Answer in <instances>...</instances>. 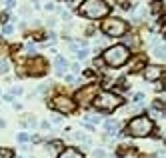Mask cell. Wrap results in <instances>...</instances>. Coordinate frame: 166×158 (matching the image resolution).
<instances>
[{
  "label": "cell",
  "mask_w": 166,
  "mask_h": 158,
  "mask_svg": "<svg viewBox=\"0 0 166 158\" xmlns=\"http://www.w3.org/2000/svg\"><path fill=\"white\" fill-rule=\"evenodd\" d=\"M130 58V50L128 46H124V44H114V46H108L102 54V62L108 64L112 68H120L122 64L128 62Z\"/></svg>",
  "instance_id": "1"
},
{
  "label": "cell",
  "mask_w": 166,
  "mask_h": 158,
  "mask_svg": "<svg viewBox=\"0 0 166 158\" xmlns=\"http://www.w3.org/2000/svg\"><path fill=\"white\" fill-rule=\"evenodd\" d=\"M152 128H154L152 118H148L146 114H140V116H134V118L128 122V126H126V134L134 136V138H142V136L150 134Z\"/></svg>",
  "instance_id": "2"
},
{
  "label": "cell",
  "mask_w": 166,
  "mask_h": 158,
  "mask_svg": "<svg viewBox=\"0 0 166 158\" xmlns=\"http://www.w3.org/2000/svg\"><path fill=\"white\" fill-rule=\"evenodd\" d=\"M108 12H110V6L104 0H84V2H80V14L90 20L104 18Z\"/></svg>",
  "instance_id": "3"
},
{
  "label": "cell",
  "mask_w": 166,
  "mask_h": 158,
  "mask_svg": "<svg viewBox=\"0 0 166 158\" xmlns=\"http://www.w3.org/2000/svg\"><path fill=\"white\" fill-rule=\"evenodd\" d=\"M92 102H94L96 110H100V112H112L114 108H118V106L122 104V98H120L118 94H114V92H98Z\"/></svg>",
  "instance_id": "4"
},
{
  "label": "cell",
  "mask_w": 166,
  "mask_h": 158,
  "mask_svg": "<svg viewBox=\"0 0 166 158\" xmlns=\"http://www.w3.org/2000/svg\"><path fill=\"white\" fill-rule=\"evenodd\" d=\"M102 32L106 34V36H110V38H118V36H124L126 34V30H128V24L124 22L122 18H108L102 22Z\"/></svg>",
  "instance_id": "5"
},
{
  "label": "cell",
  "mask_w": 166,
  "mask_h": 158,
  "mask_svg": "<svg viewBox=\"0 0 166 158\" xmlns=\"http://www.w3.org/2000/svg\"><path fill=\"white\" fill-rule=\"evenodd\" d=\"M96 94H98V86H96V84H88V86H84L82 90L76 92V102L82 104V106H88L94 100Z\"/></svg>",
  "instance_id": "6"
},
{
  "label": "cell",
  "mask_w": 166,
  "mask_h": 158,
  "mask_svg": "<svg viewBox=\"0 0 166 158\" xmlns=\"http://www.w3.org/2000/svg\"><path fill=\"white\" fill-rule=\"evenodd\" d=\"M52 108L58 112H62V114H72V112L76 110V104L68 98V96H56L52 102Z\"/></svg>",
  "instance_id": "7"
},
{
  "label": "cell",
  "mask_w": 166,
  "mask_h": 158,
  "mask_svg": "<svg viewBox=\"0 0 166 158\" xmlns=\"http://www.w3.org/2000/svg\"><path fill=\"white\" fill-rule=\"evenodd\" d=\"M28 70H30L28 74H32V76H42L48 70V64L42 56H34L32 60H28Z\"/></svg>",
  "instance_id": "8"
},
{
  "label": "cell",
  "mask_w": 166,
  "mask_h": 158,
  "mask_svg": "<svg viewBox=\"0 0 166 158\" xmlns=\"http://www.w3.org/2000/svg\"><path fill=\"white\" fill-rule=\"evenodd\" d=\"M162 74H164V68L158 66V64H150V66H144V78H146V80H150V82L158 80Z\"/></svg>",
  "instance_id": "9"
},
{
  "label": "cell",
  "mask_w": 166,
  "mask_h": 158,
  "mask_svg": "<svg viewBox=\"0 0 166 158\" xmlns=\"http://www.w3.org/2000/svg\"><path fill=\"white\" fill-rule=\"evenodd\" d=\"M144 66H146V58L144 56H136L134 60H130V72H136V70H144Z\"/></svg>",
  "instance_id": "10"
},
{
  "label": "cell",
  "mask_w": 166,
  "mask_h": 158,
  "mask_svg": "<svg viewBox=\"0 0 166 158\" xmlns=\"http://www.w3.org/2000/svg\"><path fill=\"white\" fill-rule=\"evenodd\" d=\"M54 66H56V72L62 76V74H64V72L68 70V66H70V64H68V60H66V58L56 56V60H54Z\"/></svg>",
  "instance_id": "11"
},
{
  "label": "cell",
  "mask_w": 166,
  "mask_h": 158,
  "mask_svg": "<svg viewBox=\"0 0 166 158\" xmlns=\"http://www.w3.org/2000/svg\"><path fill=\"white\" fill-rule=\"evenodd\" d=\"M58 158H84V154H82L78 148H64Z\"/></svg>",
  "instance_id": "12"
},
{
  "label": "cell",
  "mask_w": 166,
  "mask_h": 158,
  "mask_svg": "<svg viewBox=\"0 0 166 158\" xmlns=\"http://www.w3.org/2000/svg\"><path fill=\"white\" fill-rule=\"evenodd\" d=\"M104 128L114 136V130L118 128V122H116V120H104Z\"/></svg>",
  "instance_id": "13"
},
{
  "label": "cell",
  "mask_w": 166,
  "mask_h": 158,
  "mask_svg": "<svg viewBox=\"0 0 166 158\" xmlns=\"http://www.w3.org/2000/svg\"><path fill=\"white\" fill-rule=\"evenodd\" d=\"M88 54H90L88 46H86V48H76V58H78V60H84V58H88Z\"/></svg>",
  "instance_id": "14"
},
{
  "label": "cell",
  "mask_w": 166,
  "mask_h": 158,
  "mask_svg": "<svg viewBox=\"0 0 166 158\" xmlns=\"http://www.w3.org/2000/svg\"><path fill=\"white\" fill-rule=\"evenodd\" d=\"M154 112H164V100H160V98H156L154 100V108H152Z\"/></svg>",
  "instance_id": "15"
},
{
  "label": "cell",
  "mask_w": 166,
  "mask_h": 158,
  "mask_svg": "<svg viewBox=\"0 0 166 158\" xmlns=\"http://www.w3.org/2000/svg\"><path fill=\"white\" fill-rule=\"evenodd\" d=\"M0 156H2V158H12L14 152H12L10 148H0Z\"/></svg>",
  "instance_id": "16"
},
{
  "label": "cell",
  "mask_w": 166,
  "mask_h": 158,
  "mask_svg": "<svg viewBox=\"0 0 166 158\" xmlns=\"http://www.w3.org/2000/svg\"><path fill=\"white\" fill-rule=\"evenodd\" d=\"M50 146H52V148H56V150H64V144H62L60 140H52V142H50Z\"/></svg>",
  "instance_id": "17"
},
{
  "label": "cell",
  "mask_w": 166,
  "mask_h": 158,
  "mask_svg": "<svg viewBox=\"0 0 166 158\" xmlns=\"http://www.w3.org/2000/svg\"><path fill=\"white\" fill-rule=\"evenodd\" d=\"M6 70H8V62H4V60H0V74H4Z\"/></svg>",
  "instance_id": "18"
},
{
  "label": "cell",
  "mask_w": 166,
  "mask_h": 158,
  "mask_svg": "<svg viewBox=\"0 0 166 158\" xmlns=\"http://www.w3.org/2000/svg\"><path fill=\"white\" fill-rule=\"evenodd\" d=\"M92 156H94V158H104L106 154H104V150H94V152H92Z\"/></svg>",
  "instance_id": "19"
},
{
  "label": "cell",
  "mask_w": 166,
  "mask_h": 158,
  "mask_svg": "<svg viewBox=\"0 0 166 158\" xmlns=\"http://www.w3.org/2000/svg\"><path fill=\"white\" fill-rule=\"evenodd\" d=\"M18 140H20V142H28V140H30V136L26 134V132H22V134H18Z\"/></svg>",
  "instance_id": "20"
},
{
  "label": "cell",
  "mask_w": 166,
  "mask_h": 158,
  "mask_svg": "<svg viewBox=\"0 0 166 158\" xmlns=\"http://www.w3.org/2000/svg\"><path fill=\"white\" fill-rule=\"evenodd\" d=\"M156 56L164 58V46H156Z\"/></svg>",
  "instance_id": "21"
},
{
  "label": "cell",
  "mask_w": 166,
  "mask_h": 158,
  "mask_svg": "<svg viewBox=\"0 0 166 158\" xmlns=\"http://www.w3.org/2000/svg\"><path fill=\"white\" fill-rule=\"evenodd\" d=\"M134 100H136L138 104H142V100H144V94H142V92H138V94L134 96Z\"/></svg>",
  "instance_id": "22"
},
{
  "label": "cell",
  "mask_w": 166,
  "mask_h": 158,
  "mask_svg": "<svg viewBox=\"0 0 166 158\" xmlns=\"http://www.w3.org/2000/svg\"><path fill=\"white\" fill-rule=\"evenodd\" d=\"M120 8H122V10H132V4H128V2H122V4H120Z\"/></svg>",
  "instance_id": "23"
},
{
  "label": "cell",
  "mask_w": 166,
  "mask_h": 158,
  "mask_svg": "<svg viewBox=\"0 0 166 158\" xmlns=\"http://www.w3.org/2000/svg\"><path fill=\"white\" fill-rule=\"evenodd\" d=\"M2 32H4V34H12V32H14V28L8 24V26H4V30H2Z\"/></svg>",
  "instance_id": "24"
},
{
  "label": "cell",
  "mask_w": 166,
  "mask_h": 158,
  "mask_svg": "<svg viewBox=\"0 0 166 158\" xmlns=\"http://www.w3.org/2000/svg\"><path fill=\"white\" fill-rule=\"evenodd\" d=\"M72 72H76V74L80 72V64H78V62H76V64H72Z\"/></svg>",
  "instance_id": "25"
},
{
  "label": "cell",
  "mask_w": 166,
  "mask_h": 158,
  "mask_svg": "<svg viewBox=\"0 0 166 158\" xmlns=\"http://www.w3.org/2000/svg\"><path fill=\"white\" fill-rule=\"evenodd\" d=\"M26 50H28V52H34V50H36V46H34V44H32V42H30V44H28V46H26Z\"/></svg>",
  "instance_id": "26"
},
{
  "label": "cell",
  "mask_w": 166,
  "mask_h": 158,
  "mask_svg": "<svg viewBox=\"0 0 166 158\" xmlns=\"http://www.w3.org/2000/svg\"><path fill=\"white\" fill-rule=\"evenodd\" d=\"M44 8H46V10H54V8H56V6H54L52 2H48V4H44Z\"/></svg>",
  "instance_id": "27"
},
{
  "label": "cell",
  "mask_w": 166,
  "mask_h": 158,
  "mask_svg": "<svg viewBox=\"0 0 166 158\" xmlns=\"http://www.w3.org/2000/svg\"><path fill=\"white\" fill-rule=\"evenodd\" d=\"M12 94H22V88H14V90H12ZM10 94V96H12Z\"/></svg>",
  "instance_id": "28"
}]
</instances>
